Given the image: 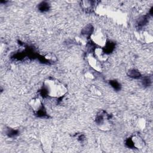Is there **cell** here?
I'll return each instance as SVG.
<instances>
[{
	"label": "cell",
	"mask_w": 153,
	"mask_h": 153,
	"mask_svg": "<svg viewBox=\"0 0 153 153\" xmlns=\"http://www.w3.org/2000/svg\"><path fill=\"white\" fill-rule=\"evenodd\" d=\"M44 85L47 94L51 97H60L67 92L66 86L56 79L48 78L46 79L44 82Z\"/></svg>",
	"instance_id": "obj_1"
},
{
	"label": "cell",
	"mask_w": 153,
	"mask_h": 153,
	"mask_svg": "<svg viewBox=\"0 0 153 153\" xmlns=\"http://www.w3.org/2000/svg\"><path fill=\"white\" fill-rule=\"evenodd\" d=\"M90 38L94 44L101 48L105 47L106 44V35L100 28L94 29L90 35Z\"/></svg>",
	"instance_id": "obj_2"
},
{
	"label": "cell",
	"mask_w": 153,
	"mask_h": 153,
	"mask_svg": "<svg viewBox=\"0 0 153 153\" xmlns=\"http://www.w3.org/2000/svg\"><path fill=\"white\" fill-rule=\"evenodd\" d=\"M87 60L89 65L95 71L102 72V67L100 62L92 54H89L87 56Z\"/></svg>",
	"instance_id": "obj_3"
},
{
	"label": "cell",
	"mask_w": 153,
	"mask_h": 153,
	"mask_svg": "<svg viewBox=\"0 0 153 153\" xmlns=\"http://www.w3.org/2000/svg\"><path fill=\"white\" fill-rule=\"evenodd\" d=\"M30 106L35 112H38L42 108V104L39 98H33L29 102Z\"/></svg>",
	"instance_id": "obj_4"
},
{
	"label": "cell",
	"mask_w": 153,
	"mask_h": 153,
	"mask_svg": "<svg viewBox=\"0 0 153 153\" xmlns=\"http://www.w3.org/2000/svg\"><path fill=\"white\" fill-rule=\"evenodd\" d=\"M94 56L100 62H105L108 59V55L101 47L96 48L94 50Z\"/></svg>",
	"instance_id": "obj_5"
},
{
	"label": "cell",
	"mask_w": 153,
	"mask_h": 153,
	"mask_svg": "<svg viewBox=\"0 0 153 153\" xmlns=\"http://www.w3.org/2000/svg\"><path fill=\"white\" fill-rule=\"evenodd\" d=\"M131 141L134 146L136 147V148L141 149L143 147H144V145H145L144 141L142 139V138L138 135L133 136L131 138Z\"/></svg>",
	"instance_id": "obj_6"
},
{
	"label": "cell",
	"mask_w": 153,
	"mask_h": 153,
	"mask_svg": "<svg viewBox=\"0 0 153 153\" xmlns=\"http://www.w3.org/2000/svg\"><path fill=\"white\" fill-rule=\"evenodd\" d=\"M81 5L83 8L86 10H89L91 8L93 4L91 1H83L81 2Z\"/></svg>",
	"instance_id": "obj_7"
},
{
	"label": "cell",
	"mask_w": 153,
	"mask_h": 153,
	"mask_svg": "<svg viewBox=\"0 0 153 153\" xmlns=\"http://www.w3.org/2000/svg\"><path fill=\"white\" fill-rule=\"evenodd\" d=\"M143 38H144L145 41L146 42L149 43V42H151L152 41V36L149 33H148V32H143Z\"/></svg>",
	"instance_id": "obj_8"
},
{
	"label": "cell",
	"mask_w": 153,
	"mask_h": 153,
	"mask_svg": "<svg viewBox=\"0 0 153 153\" xmlns=\"http://www.w3.org/2000/svg\"><path fill=\"white\" fill-rule=\"evenodd\" d=\"M45 58L50 61V62H55L56 60V56L54 54H52V53H48L45 56Z\"/></svg>",
	"instance_id": "obj_9"
},
{
	"label": "cell",
	"mask_w": 153,
	"mask_h": 153,
	"mask_svg": "<svg viewBox=\"0 0 153 153\" xmlns=\"http://www.w3.org/2000/svg\"><path fill=\"white\" fill-rule=\"evenodd\" d=\"M137 124L139 128H140L141 129H143V128H144V127L145 126V124H146L145 120L143 118H139L137 120Z\"/></svg>",
	"instance_id": "obj_10"
}]
</instances>
